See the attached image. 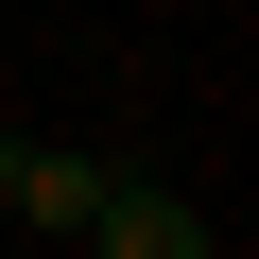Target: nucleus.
<instances>
[{"mask_svg": "<svg viewBox=\"0 0 259 259\" xmlns=\"http://www.w3.org/2000/svg\"><path fill=\"white\" fill-rule=\"evenodd\" d=\"M87 207H104V156H52V139H18V173H0V225L87 242Z\"/></svg>", "mask_w": 259, "mask_h": 259, "instance_id": "2", "label": "nucleus"}, {"mask_svg": "<svg viewBox=\"0 0 259 259\" xmlns=\"http://www.w3.org/2000/svg\"><path fill=\"white\" fill-rule=\"evenodd\" d=\"M87 259H207V207H190V190H156V173H104Z\"/></svg>", "mask_w": 259, "mask_h": 259, "instance_id": "1", "label": "nucleus"}]
</instances>
